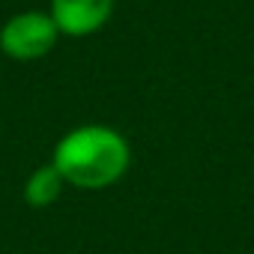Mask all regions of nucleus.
Instances as JSON below:
<instances>
[{
	"label": "nucleus",
	"mask_w": 254,
	"mask_h": 254,
	"mask_svg": "<svg viewBox=\"0 0 254 254\" xmlns=\"http://www.w3.org/2000/svg\"><path fill=\"white\" fill-rule=\"evenodd\" d=\"M63 189H66V183H63L60 171L51 162L48 165H39L27 177V183H24V203L33 206V209H48V206H54L60 200Z\"/></svg>",
	"instance_id": "nucleus-4"
},
{
	"label": "nucleus",
	"mask_w": 254,
	"mask_h": 254,
	"mask_svg": "<svg viewBox=\"0 0 254 254\" xmlns=\"http://www.w3.org/2000/svg\"><path fill=\"white\" fill-rule=\"evenodd\" d=\"M114 12V0H51V18L60 33L87 36Z\"/></svg>",
	"instance_id": "nucleus-3"
},
{
	"label": "nucleus",
	"mask_w": 254,
	"mask_h": 254,
	"mask_svg": "<svg viewBox=\"0 0 254 254\" xmlns=\"http://www.w3.org/2000/svg\"><path fill=\"white\" fill-rule=\"evenodd\" d=\"M51 165L60 171L66 186L99 191L126 177L132 165V147L111 126L87 123L57 141Z\"/></svg>",
	"instance_id": "nucleus-1"
},
{
	"label": "nucleus",
	"mask_w": 254,
	"mask_h": 254,
	"mask_svg": "<svg viewBox=\"0 0 254 254\" xmlns=\"http://www.w3.org/2000/svg\"><path fill=\"white\" fill-rule=\"evenodd\" d=\"M57 36H60V30H57L51 12L30 9V12L12 15L3 24V30H0V48L12 60H39L54 48Z\"/></svg>",
	"instance_id": "nucleus-2"
}]
</instances>
